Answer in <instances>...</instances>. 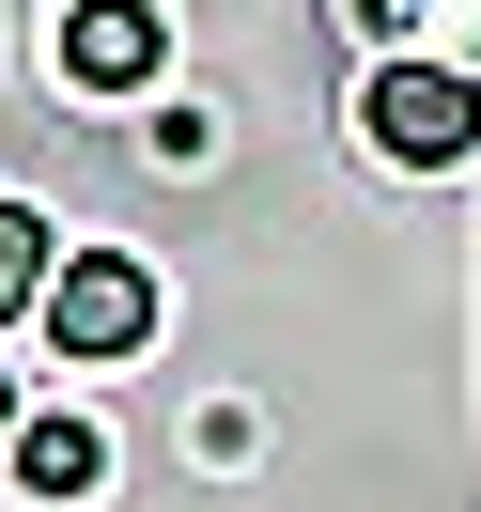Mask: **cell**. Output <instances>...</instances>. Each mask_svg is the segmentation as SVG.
<instances>
[{
    "label": "cell",
    "mask_w": 481,
    "mask_h": 512,
    "mask_svg": "<svg viewBox=\"0 0 481 512\" xmlns=\"http://www.w3.org/2000/svg\"><path fill=\"white\" fill-rule=\"evenodd\" d=\"M357 125H373L388 171H466V156H481V78H466V63H373Z\"/></svg>",
    "instance_id": "obj_1"
},
{
    "label": "cell",
    "mask_w": 481,
    "mask_h": 512,
    "mask_svg": "<svg viewBox=\"0 0 481 512\" xmlns=\"http://www.w3.org/2000/svg\"><path fill=\"white\" fill-rule=\"evenodd\" d=\"M47 280H63L47 218H32V202H0V311H47Z\"/></svg>",
    "instance_id": "obj_5"
},
{
    "label": "cell",
    "mask_w": 481,
    "mask_h": 512,
    "mask_svg": "<svg viewBox=\"0 0 481 512\" xmlns=\"http://www.w3.org/2000/svg\"><path fill=\"white\" fill-rule=\"evenodd\" d=\"M156 63H171L156 0H63V78H78V94H140Z\"/></svg>",
    "instance_id": "obj_3"
},
{
    "label": "cell",
    "mask_w": 481,
    "mask_h": 512,
    "mask_svg": "<svg viewBox=\"0 0 481 512\" xmlns=\"http://www.w3.org/2000/svg\"><path fill=\"white\" fill-rule=\"evenodd\" d=\"M16 481H32L47 512H63V497H94V481H109V435H94V419H63V404H47V419H16Z\"/></svg>",
    "instance_id": "obj_4"
},
{
    "label": "cell",
    "mask_w": 481,
    "mask_h": 512,
    "mask_svg": "<svg viewBox=\"0 0 481 512\" xmlns=\"http://www.w3.org/2000/svg\"><path fill=\"white\" fill-rule=\"evenodd\" d=\"M47 342L63 357H140L156 342V280H140L125 249H78L63 280H47Z\"/></svg>",
    "instance_id": "obj_2"
},
{
    "label": "cell",
    "mask_w": 481,
    "mask_h": 512,
    "mask_svg": "<svg viewBox=\"0 0 481 512\" xmlns=\"http://www.w3.org/2000/svg\"><path fill=\"white\" fill-rule=\"evenodd\" d=\"M0 450H16V388H0Z\"/></svg>",
    "instance_id": "obj_6"
}]
</instances>
